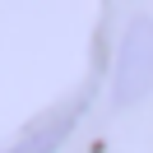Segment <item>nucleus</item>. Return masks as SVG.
<instances>
[{
  "label": "nucleus",
  "mask_w": 153,
  "mask_h": 153,
  "mask_svg": "<svg viewBox=\"0 0 153 153\" xmlns=\"http://www.w3.org/2000/svg\"><path fill=\"white\" fill-rule=\"evenodd\" d=\"M153 88V23L134 19L121 37V56H116V102L130 107Z\"/></svg>",
  "instance_id": "1"
},
{
  "label": "nucleus",
  "mask_w": 153,
  "mask_h": 153,
  "mask_svg": "<svg viewBox=\"0 0 153 153\" xmlns=\"http://www.w3.org/2000/svg\"><path fill=\"white\" fill-rule=\"evenodd\" d=\"M65 130H70V116L56 121V125H47L42 134H33L28 144H19V149H10V153H56V144L65 139Z\"/></svg>",
  "instance_id": "2"
}]
</instances>
